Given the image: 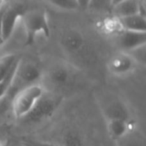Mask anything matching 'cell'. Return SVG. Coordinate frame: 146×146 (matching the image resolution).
Instances as JSON below:
<instances>
[{
    "mask_svg": "<svg viewBox=\"0 0 146 146\" xmlns=\"http://www.w3.org/2000/svg\"><path fill=\"white\" fill-rule=\"evenodd\" d=\"M71 79V71L67 66L64 65H56L54 66L48 74V80L50 84L55 87L65 86Z\"/></svg>",
    "mask_w": 146,
    "mask_h": 146,
    "instance_id": "30bf717a",
    "label": "cell"
},
{
    "mask_svg": "<svg viewBox=\"0 0 146 146\" xmlns=\"http://www.w3.org/2000/svg\"><path fill=\"white\" fill-rule=\"evenodd\" d=\"M112 8V0H89L87 9L96 12H109Z\"/></svg>",
    "mask_w": 146,
    "mask_h": 146,
    "instance_id": "2e32d148",
    "label": "cell"
},
{
    "mask_svg": "<svg viewBox=\"0 0 146 146\" xmlns=\"http://www.w3.org/2000/svg\"><path fill=\"white\" fill-rule=\"evenodd\" d=\"M120 1H122V0H112V6H113L114 4H116V3L120 2Z\"/></svg>",
    "mask_w": 146,
    "mask_h": 146,
    "instance_id": "7402d4cb",
    "label": "cell"
},
{
    "mask_svg": "<svg viewBox=\"0 0 146 146\" xmlns=\"http://www.w3.org/2000/svg\"><path fill=\"white\" fill-rule=\"evenodd\" d=\"M52 5L64 10H77L79 8L76 0H47Z\"/></svg>",
    "mask_w": 146,
    "mask_h": 146,
    "instance_id": "e0dca14e",
    "label": "cell"
},
{
    "mask_svg": "<svg viewBox=\"0 0 146 146\" xmlns=\"http://www.w3.org/2000/svg\"><path fill=\"white\" fill-rule=\"evenodd\" d=\"M101 108L107 121L113 119L129 120V111L127 106L117 98H112L106 100V102H102Z\"/></svg>",
    "mask_w": 146,
    "mask_h": 146,
    "instance_id": "8992f818",
    "label": "cell"
},
{
    "mask_svg": "<svg viewBox=\"0 0 146 146\" xmlns=\"http://www.w3.org/2000/svg\"><path fill=\"white\" fill-rule=\"evenodd\" d=\"M76 1H77L78 5H79L80 9H87L89 0H76Z\"/></svg>",
    "mask_w": 146,
    "mask_h": 146,
    "instance_id": "44dd1931",
    "label": "cell"
},
{
    "mask_svg": "<svg viewBox=\"0 0 146 146\" xmlns=\"http://www.w3.org/2000/svg\"><path fill=\"white\" fill-rule=\"evenodd\" d=\"M6 4V1L0 6V45H2V15L4 11V7Z\"/></svg>",
    "mask_w": 146,
    "mask_h": 146,
    "instance_id": "ffe728a7",
    "label": "cell"
},
{
    "mask_svg": "<svg viewBox=\"0 0 146 146\" xmlns=\"http://www.w3.org/2000/svg\"><path fill=\"white\" fill-rule=\"evenodd\" d=\"M22 143L24 146H64L63 144H53V143H49V142L38 141V140H33V139H26Z\"/></svg>",
    "mask_w": 146,
    "mask_h": 146,
    "instance_id": "ac0fdd59",
    "label": "cell"
},
{
    "mask_svg": "<svg viewBox=\"0 0 146 146\" xmlns=\"http://www.w3.org/2000/svg\"><path fill=\"white\" fill-rule=\"evenodd\" d=\"M28 6L23 1H6L2 15V44L12 36L15 27Z\"/></svg>",
    "mask_w": 146,
    "mask_h": 146,
    "instance_id": "277c9868",
    "label": "cell"
},
{
    "mask_svg": "<svg viewBox=\"0 0 146 146\" xmlns=\"http://www.w3.org/2000/svg\"><path fill=\"white\" fill-rule=\"evenodd\" d=\"M111 12L116 18H121L137 13L145 15L144 0H122L112 6Z\"/></svg>",
    "mask_w": 146,
    "mask_h": 146,
    "instance_id": "52a82bcc",
    "label": "cell"
},
{
    "mask_svg": "<svg viewBox=\"0 0 146 146\" xmlns=\"http://www.w3.org/2000/svg\"><path fill=\"white\" fill-rule=\"evenodd\" d=\"M61 43L65 50L74 53L82 48L84 39L83 36L80 34V32L76 30H69L63 34L62 38H61Z\"/></svg>",
    "mask_w": 146,
    "mask_h": 146,
    "instance_id": "8fae6325",
    "label": "cell"
},
{
    "mask_svg": "<svg viewBox=\"0 0 146 146\" xmlns=\"http://www.w3.org/2000/svg\"><path fill=\"white\" fill-rule=\"evenodd\" d=\"M60 102V96L44 91V93L41 95L32 109L19 120L27 124H34L44 121L54 113Z\"/></svg>",
    "mask_w": 146,
    "mask_h": 146,
    "instance_id": "3957f363",
    "label": "cell"
},
{
    "mask_svg": "<svg viewBox=\"0 0 146 146\" xmlns=\"http://www.w3.org/2000/svg\"><path fill=\"white\" fill-rule=\"evenodd\" d=\"M19 60H20V58H19L18 60L14 63V65L11 67V69L8 71V73L6 74V76H5V77L0 81V99L3 98L5 95H6V93L8 92L9 88H10L11 83H12V80H13V77H14L15 70H16V67H17V65H18Z\"/></svg>",
    "mask_w": 146,
    "mask_h": 146,
    "instance_id": "9a60e30c",
    "label": "cell"
},
{
    "mask_svg": "<svg viewBox=\"0 0 146 146\" xmlns=\"http://www.w3.org/2000/svg\"><path fill=\"white\" fill-rule=\"evenodd\" d=\"M20 57H17L16 55L9 54L5 55V56L0 57V81L6 76L8 71L11 69V67L14 65Z\"/></svg>",
    "mask_w": 146,
    "mask_h": 146,
    "instance_id": "5bb4252c",
    "label": "cell"
},
{
    "mask_svg": "<svg viewBox=\"0 0 146 146\" xmlns=\"http://www.w3.org/2000/svg\"><path fill=\"white\" fill-rule=\"evenodd\" d=\"M4 2H5L4 0H0V6H1V5H2V4H3V3H4Z\"/></svg>",
    "mask_w": 146,
    "mask_h": 146,
    "instance_id": "603a6c76",
    "label": "cell"
},
{
    "mask_svg": "<svg viewBox=\"0 0 146 146\" xmlns=\"http://www.w3.org/2000/svg\"><path fill=\"white\" fill-rule=\"evenodd\" d=\"M116 35V43L121 49L125 51H132L133 49L143 46L146 43V32H137L121 29Z\"/></svg>",
    "mask_w": 146,
    "mask_h": 146,
    "instance_id": "5b68a950",
    "label": "cell"
},
{
    "mask_svg": "<svg viewBox=\"0 0 146 146\" xmlns=\"http://www.w3.org/2000/svg\"><path fill=\"white\" fill-rule=\"evenodd\" d=\"M133 127L130 126L129 120H121V119H113L107 121V130L110 137L113 140H117L123 135H125L128 131Z\"/></svg>",
    "mask_w": 146,
    "mask_h": 146,
    "instance_id": "4fadbf2b",
    "label": "cell"
},
{
    "mask_svg": "<svg viewBox=\"0 0 146 146\" xmlns=\"http://www.w3.org/2000/svg\"><path fill=\"white\" fill-rule=\"evenodd\" d=\"M116 146H146L144 134L138 129L132 128L125 135L116 140Z\"/></svg>",
    "mask_w": 146,
    "mask_h": 146,
    "instance_id": "7c38bea8",
    "label": "cell"
},
{
    "mask_svg": "<svg viewBox=\"0 0 146 146\" xmlns=\"http://www.w3.org/2000/svg\"><path fill=\"white\" fill-rule=\"evenodd\" d=\"M26 33V44L31 45L34 43L37 35L50 36L47 13L44 9L28 8L21 17Z\"/></svg>",
    "mask_w": 146,
    "mask_h": 146,
    "instance_id": "6da1fadb",
    "label": "cell"
},
{
    "mask_svg": "<svg viewBox=\"0 0 146 146\" xmlns=\"http://www.w3.org/2000/svg\"><path fill=\"white\" fill-rule=\"evenodd\" d=\"M64 146H81V140L78 136L74 134H69L65 138V142L63 143Z\"/></svg>",
    "mask_w": 146,
    "mask_h": 146,
    "instance_id": "d6986e66",
    "label": "cell"
},
{
    "mask_svg": "<svg viewBox=\"0 0 146 146\" xmlns=\"http://www.w3.org/2000/svg\"><path fill=\"white\" fill-rule=\"evenodd\" d=\"M108 67L109 70L115 75H123L133 70L135 67V61L130 56V54L121 52L114 55L110 59Z\"/></svg>",
    "mask_w": 146,
    "mask_h": 146,
    "instance_id": "ba28073f",
    "label": "cell"
},
{
    "mask_svg": "<svg viewBox=\"0 0 146 146\" xmlns=\"http://www.w3.org/2000/svg\"><path fill=\"white\" fill-rule=\"evenodd\" d=\"M44 91V88L37 83L18 90L11 101V110L15 117L17 119L24 117L36 104Z\"/></svg>",
    "mask_w": 146,
    "mask_h": 146,
    "instance_id": "7a4b0ae2",
    "label": "cell"
},
{
    "mask_svg": "<svg viewBox=\"0 0 146 146\" xmlns=\"http://www.w3.org/2000/svg\"><path fill=\"white\" fill-rule=\"evenodd\" d=\"M118 24L121 29L137 32H146V20L145 15L141 13L129 15V16L117 18Z\"/></svg>",
    "mask_w": 146,
    "mask_h": 146,
    "instance_id": "9c48e42d",
    "label": "cell"
}]
</instances>
